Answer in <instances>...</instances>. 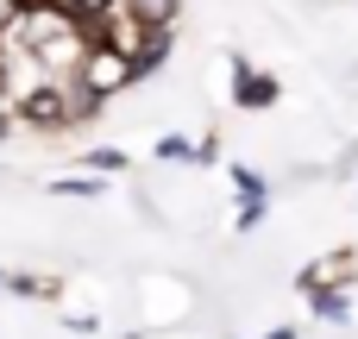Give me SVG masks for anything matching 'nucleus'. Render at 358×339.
Segmentation results:
<instances>
[{"label": "nucleus", "instance_id": "nucleus-5", "mask_svg": "<svg viewBox=\"0 0 358 339\" xmlns=\"http://www.w3.org/2000/svg\"><path fill=\"white\" fill-rule=\"evenodd\" d=\"M50 6H57L63 19H76L88 38H101V19H107V6H113V0H50Z\"/></svg>", "mask_w": 358, "mask_h": 339}, {"label": "nucleus", "instance_id": "nucleus-7", "mask_svg": "<svg viewBox=\"0 0 358 339\" xmlns=\"http://www.w3.org/2000/svg\"><path fill=\"white\" fill-rule=\"evenodd\" d=\"M132 13H138L151 31H176V0H132Z\"/></svg>", "mask_w": 358, "mask_h": 339}, {"label": "nucleus", "instance_id": "nucleus-6", "mask_svg": "<svg viewBox=\"0 0 358 339\" xmlns=\"http://www.w3.org/2000/svg\"><path fill=\"white\" fill-rule=\"evenodd\" d=\"M308 302H315L321 321H352V296H346V289H315Z\"/></svg>", "mask_w": 358, "mask_h": 339}, {"label": "nucleus", "instance_id": "nucleus-11", "mask_svg": "<svg viewBox=\"0 0 358 339\" xmlns=\"http://www.w3.org/2000/svg\"><path fill=\"white\" fill-rule=\"evenodd\" d=\"M126 164H132V157H126V151H113V145H101V151H88V157H82V170H126Z\"/></svg>", "mask_w": 358, "mask_h": 339}, {"label": "nucleus", "instance_id": "nucleus-15", "mask_svg": "<svg viewBox=\"0 0 358 339\" xmlns=\"http://www.w3.org/2000/svg\"><path fill=\"white\" fill-rule=\"evenodd\" d=\"M6 113H13V101H6V94H0V132H6Z\"/></svg>", "mask_w": 358, "mask_h": 339}, {"label": "nucleus", "instance_id": "nucleus-9", "mask_svg": "<svg viewBox=\"0 0 358 339\" xmlns=\"http://www.w3.org/2000/svg\"><path fill=\"white\" fill-rule=\"evenodd\" d=\"M233 189H239V201H271V182L258 170H233Z\"/></svg>", "mask_w": 358, "mask_h": 339}, {"label": "nucleus", "instance_id": "nucleus-8", "mask_svg": "<svg viewBox=\"0 0 358 339\" xmlns=\"http://www.w3.org/2000/svg\"><path fill=\"white\" fill-rule=\"evenodd\" d=\"M50 195H69V201H94L101 195V176H57V182H44Z\"/></svg>", "mask_w": 358, "mask_h": 339}, {"label": "nucleus", "instance_id": "nucleus-14", "mask_svg": "<svg viewBox=\"0 0 358 339\" xmlns=\"http://www.w3.org/2000/svg\"><path fill=\"white\" fill-rule=\"evenodd\" d=\"M264 339H302V333H296V327H277V333H264Z\"/></svg>", "mask_w": 358, "mask_h": 339}, {"label": "nucleus", "instance_id": "nucleus-4", "mask_svg": "<svg viewBox=\"0 0 358 339\" xmlns=\"http://www.w3.org/2000/svg\"><path fill=\"white\" fill-rule=\"evenodd\" d=\"M6 289L25 296V302H57L63 296V277H31V271H6Z\"/></svg>", "mask_w": 358, "mask_h": 339}, {"label": "nucleus", "instance_id": "nucleus-1", "mask_svg": "<svg viewBox=\"0 0 358 339\" xmlns=\"http://www.w3.org/2000/svg\"><path fill=\"white\" fill-rule=\"evenodd\" d=\"M13 44H25L57 82H76V69H82V57L94 50V38L76 25V19H63L57 6H25L19 13V25H13Z\"/></svg>", "mask_w": 358, "mask_h": 339}, {"label": "nucleus", "instance_id": "nucleus-10", "mask_svg": "<svg viewBox=\"0 0 358 339\" xmlns=\"http://www.w3.org/2000/svg\"><path fill=\"white\" fill-rule=\"evenodd\" d=\"M157 157H164V164H195V145H189L182 132H170V138H157Z\"/></svg>", "mask_w": 358, "mask_h": 339}, {"label": "nucleus", "instance_id": "nucleus-2", "mask_svg": "<svg viewBox=\"0 0 358 339\" xmlns=\"http://www.w3.org/2000/svg\"><path fill=\"white\" fill-rule=\"evenodd\" d=\"M76 82L94 94V101H113V94H126L132 82H138V69L120 57V50H107V44H94L88 57H82V69H76Z\"/></svg>", "mask_w": 358, "mask_h": 339}, {"label": "nucleus", "instance_id": "nucleus-12", "mask_svg": "<svg viewBox=\"0 0 358 339\" xmlns=\"http://www.w3.org/2000/svg\"><path fill=\"white\" fill-rule=\"evenodd\" d=\"M19 13H25V0H0V38H13V25H19Z\"/></svg>", "mask_w": 358, "mask_h": 339}, {"label": "nucleus", "instance_id": "nucleus-13", "mask_svg": "<svg viewBox=\"0 0 358 339\" xmlns=\"http://www.w3.org/2000/svg\"><path fill=\"white\" fill-rule=\"evenodd\" d=\"M264 220V201H239V233H252Z\"/></svg>", "mask_w": 358, "mask_h": 339}, {"label": "nucleus", "instance_id": "nucleus-3", "mask_svg": "<svg viewBox=\"0 0 358 339\" xmlns=\"http://www.w3.org/2000/svg\"><path fill=\"white\" fill-rule=\"evenodd\" d=\"M277 75H264V69H252L245 57H233V107H252V113H264V107H277Z\"/></svg>", "mask_w": 358, "mask_h": 339}]
</instances>
